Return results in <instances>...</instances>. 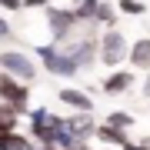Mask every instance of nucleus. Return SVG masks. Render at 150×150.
<instances>
[{
    "mask_svg": "<svg viewBox=\"0 0 150 150\" xmlns=\"http://www.w3.org/2000/svg\"><path fill=\"white\" fill-rule=\"evenodd\" d=\"M43 20H47L50 40L60 43V47L70 43V40H77V37H80V27H83V23L77 20L74 7H54V4H50L47 10H43Z\"/></svg>",
    "mask_w": 150,
    "mask_h": 150,
    "instance_id": "f03ea898",
    "label": "nucleus"
},
{
    "mask_svg": "<svg viewBox=\"0 0 150 150\" xmlns=\"http://www.w3.org/2000/svg\"><path fill=\"white\" fill-rule=\"evenodd\" d=\"M0 150H40V144H37L30 134L4 130V127H0Z\"/></svg>",
    "mask_w": 150,
    "mask_h": 150,
    "instance_id": "9d476101",
    "label": "nucleus"
},
{
    "mask_svg": "<svg viewBox=\"0 0 150 150\" xmlns=\"http://www.w3.org/2000/svg\"><path fill=\"white\" fill-rule=\"evenodd\" d=\"M117 17H120L117 4H110V0H100V7H97V17H93V23H97L100 30H113V27H117Z\"/></svg>",
    "mask_w": 150,
    "mask_h": 150,
    "instance_id": "f8f14e48",
    "label": "nucleus"
},
{
    "mask_svg": "<svg viewBox=\"0 0 150 150\" xmlns=\"http://www.w3.org/2000/svg\"><path fill=\"white\" fill-rule=\"evenodd\" d=\"M70 150H93L90 144H77V147H70Z\"/></svg>",
    "mask_w": 150,
    "mask_h": 150,
    "instance_id": "aec40b11",
    "label": "nucleus"
},
{
    "mask_svg": "<svg viewBox=\"0 0 150 150\" xmlns=\"http://www.w3.org/2000/svg\"><path fill=\"white\" fill-rule=\"evenodd\" d=\"M57 100L70 107L74 113H93V97L90 90H80V87H60L57 90Z\"/></svg>",
    "mask_w": 150,
    "mask_h": 150,
    "instance_id": "6e6552de",
    "label": "nucleus"
},
{
    "mask_svg": "<svg viewBox=\"0 0 150 150\" xmlns=\"http://www.w3.org/2000/svg\"><path fill=\"white\" fill-rule=\"evenodd\" d=\"M33 57L40 60V67L47 70V74L54 77H64V80H74V77H80V67H77V60L67 54V47H60V43L47 40V43H37L33 47Z\"/></svg>",
    "mask_w": 150,
    "mask_h": 150,
    "instance_id": "f257e3e1",
    "label": "nucleus"
},
{
    "mask_svg": "<svg viewBox=\"0 0 150 150\" xmlns=\"http://www.w3.org/2000/svg\"><path fill=\"white\" fill-rule=\"evenodd\" d=\"M0 40H4V43L13 40V27H10V20H7L4 13H0Z\"/></svg>",
    "mask_w": 150,
    "mask_h": 150,
    "instance_id": "dca6fc26",
    "label": "nucleus"
},
{
    "mask_svg": "<svg viewBox=\"0 0 150 150\" xmlns=\"http://www.w3.org/2000/svg\"><path fill=\"white\" fill-rule=\"evenodd\" d=\"M97 140H100L103 147H113V150H123L130 144V130H123V127H113V123L107 120H100V127H97Z\"/></svg>",
    "mask_w": 150,
    "mask_h": 150,
    "instance_id": "1a4fd4ad",
    "label": "nucleus"
},
{
    "mask_svg": "<svg viewBox=\"0 0 150 150\" xmlns=\"http://www.w3.org/2000/svg\"><path fill=\"white\" fill-rule=\"evenodd\" d=\"M130 43H134V40H127L117 27H113V30H103L100 33V64L107 67V70L123 67L127 57H130Z\"/></svg>",
    "mask_w": 150,
    "mask_h": 150,
    "instance_id": "7ed1b4c3",
    "label": "nucleus"
},
{
    "mask_svg": "<svg viewBox=\"0 0 150 150\" xmlns=\"http://www.w3.org/2000/svg\"><path fill=\"white\" fill-rule=\"evenodd\" d=\"M117 10L123 17H144L147 13V4H144V0H117Z\"/></svg>",
    "mask_w": 150,
    "mask_h": 150,
    "instance_id": "2eb2a0df",
    "label": "nucleus"
},
{
    "mask_svg": "<svg viewBox=\"0 0 150 150\" xmlns=\"http://www.w3.org/2000/svg\"><path fill=\"white\" fill-rule=\"evenodd\" d=\"M140 93H144V97H147V100H150V74L144 77V87H140Z\"/></svg>",
    "mask_w": 150,
    "mask_h": 150,
    "instance_id": "6ab92c4d",
    "label": "nucleus"
},
{
    "mask_svg": "<svg viewBox=\"0 0 150 150\" xmlns=\"http://www.w3.org/2000/svg\"><path fill=\"white\" fill-rule=\"evenodd\" d=\"M67 127H70V134L77 137V144H90V140H97L100 120H97L93 113H70V117H67Z\"/></svg>",
    "mask_w": 150,
    "mask_h": 150,
    "instance_id": "0eeeda50",
    "label": "nucleus"
},
{
    "mask_svg": "<svg viewBox=\"0 0 150 150\" xmlns=\"http://www.w3.org/2000/svg\"><path fill=\"white\" fill-rule=\"evenodd\" d=\"M0 70L17 77V80H23V83H33L37 74H40L37 60L30 54H23V50H0Z\"/></svg>",
    "mask_w": 150,
    "mask_h": 150,
    "instance_id": "20e7f679",
    "label": "nucleus"
},
{
    "mask_svg": "<svg viewBox=\"0 0 150 150\" xmlns=\"http://www.w3.org/2000/svg\"><path fill=\"white\" fill-rule=\"evenodd\" d=\"M0 10L4 13H17V10H23V0H0Z\"/></svg>",
    "mask_w": 150,
    "mask_h": 150,
    "instance_id": "f3484780",
    "label": "nucleus"
},
{
    "mask_svg": "<svg viewBox=\"0 0 150 150\" xmlns=\"http://www.w3.org/2000/svg\"><path fill=\"white\" fill-rule=\"evenodd\" d=\"M50 4H54V0H23V10H37V7H40V10H47Z\"/></svg>",
    "mask_w": 150,
    "mask_h": 150,
    "instance_id": "a211bd4d",
    "label": "nucleus"
},
{
    "mask_svg": "<svg viewBox=\"0 0 150 150\" xmlns=\"http://www.w3.org/2000/svg\"><path fill=\"white\" fill-rule=\"evenodd\" d=\"M70 4H74V7H77V4H80V0H70Z\"/></svg>",
    "mask_w": 150,
    "mask_h": 150,
    "instance_id": "4be33fe9",
    "label": "nucleus"
},
{
    "mask_svg": "<svg viewBox=\"0 0 150 150\" xmlns=\"http://www.w3.org/2000/svg\"><path fill=\"white\" fill-rule=\"evenodd\" d=\"M127 64L134 70H144V74H150V37H137L134 43H130V57Z\"/></svg>",
    "mask_w": 150,
    "mask_h": 150,
    "instance_id": "9b49d317",
    "label": "nucleus"
},
{
    "mask_svg": "<svg viewBox=\"0 0 150 150\" xmlns=\"http://www.w3.org/2000/svg\"><path fill=\"white\" fill-rule=\"evenodd\" d=\"M4 110H7V103H4V100H0V117H4Z\"/></svg>",
    "mask_w": 150,
    "mask_h": 150,
    "instance_id": "412c9836",
    "label": "nucleus"
},
{
    "mask_svg": "<svg viewBox=\"0 0 150 150\" xmlns=\"http://www.w3.org/2000/svg\"><path fill=\"white\" fill-rule=\"evenodd\" d=\"M97 7H100V0H80V4L74 7V13H77V20H80V23H93Z\"/></svg>",
    "mask_w": 150,
    "mask_h": 150,
    "instance_id": "ddd939ff",
    "label": "nucleus"
},
{
    "mask_svg": "<svg viewBox=\"0 0 150 150\" xmlns=\"http://www.w3.org/2000/svg\"><path fill=\"white\" fill-rule=\"evenodd\" d=\"M0 100L27 117L30 113V83L17 80V77H10V74H0Z\"/></svg>",
    "mask_w": 150,
    "mask_h": 150,
    "instance_id": "39448f33",
    "label": "nucleus"
},
{
    "mask_svg": "<svg viewBox=\"0 0 150 150\" xmlns=\"http://www.w3.org/2000/svg\"><path fill=\"white\" fill-rule=\"evenodd\" d=\"M134 83H137V70L134 67H117V70H110V74L100 80V90L110 93V97H120V93L134 90Z\"/></svg>",
    "mask_w": 150,
    "mask_h": 150,
    "instance_id": "423d86ee",
    "label": "nucleus"
},
{
    "mask_svg": "<svg viewBox=\"0 0 150 150\" xmlns=\"http://www.w3.org/2000/svg\"><path fill=\"white\" fill-rule=\"evenodd\" d=\"M107 123H113V127H123V130H130V127H137V117L130 110H110L107 117H103Z\"/></svg>",
    "mask_w": 150,
    "mask_h": 150,
    "instance_id": "4468645a",
    "label": "nucleus"
}]
</instances>
